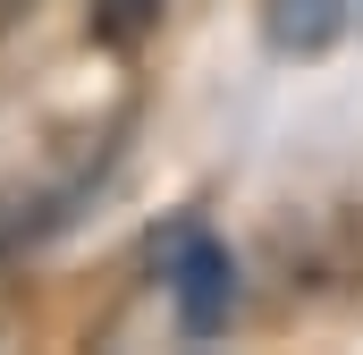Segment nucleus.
I'll return each instance as SVG.
<instances>
[{"mask_svg": "<svg viewBox=\"0 0 363 355\" xmlns=\"http://www.w3.org/2000/svg\"><path fill=\"white\" fill-rule=\"evenodd\" d=\"M152 17H161V0H101V9H93V34L127 51V43H135V34L152 26Z\"/></svg>", "mask_w": 363, "mask_h": 355, "instance_id": "7ed1b4c3", "label": "nucleus"}, {"mask_svg": "<svg viewBox=\"0 0 363 355\" xmlns=\"http://www.w3.org/2000/svg\"><path fill=\"white\" fill-rule=\"evenodd\" d=\"M262 34H271V51L313 60V51H330L347 34V0H271L262 9Z\"/></svg>", "mask_w": 363, "mask_h": 355, "instance_id": "f03ea898", "label": "nucleus"}, {"mask_svg": "<svg viewBox=\"0 0 363 355\" xmlns=\"http://www.w3.org/2000/svg\"><path fill=\"white\" fill-rule=\"evenodd\" d=\"M161 279H169V305H178L186 339H220L228 313H237V263L211 229H178L169 254H161Z\"/></svg>", "mask_w": 363, "mask_h": 355, "instance_id": "f257e3e1", "label": "nucleus"}]
</instances>
